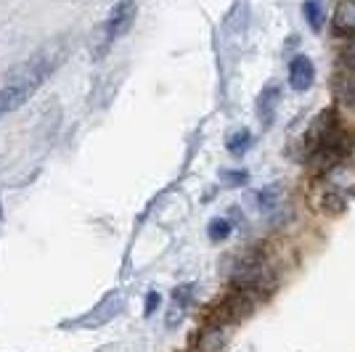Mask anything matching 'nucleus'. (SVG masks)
Masks as SVG:
<instances>
[{
	"mask_svg": "<svg viewBox=\"0 0 355 352\" xmlns=\"http://www.w3.org/2000/svg\"><path fill=\"white\" fill-rule=\"evenodd\" d=\"M135 14H138V6H135V0H117L114 3V8H112V14L106 16L104 27H101V37H98V59L104 56L106 51L112 48V45L117 43L119 37L125 35V32L133 27L135 21Z\"/></svg>",
	"mask_w": 355,
	"mask_h": 352,
	"instance_id": "obj_1",
	"label": "nucleus"
},
{
	"mask_svg": "<svg viewBox=\"0 0 355 352\" xmlns=\"http://www.w3.org/2000/svg\"><path fill=\"white\" fill-rule=\"evenodd\" d=\"M234 283H236L239 292H270L273 286V279H270V270L263 260H247L236 267L234 273Z\"/></svg>",
	"mask_w": 355,
	"mask_h": 352,
	"instance_id": "obj_2",
	"label": "nucleus"
},
{
	"mask_svg": "<svg viewBox=\"0 0 355 352\" xmlns=\"http://www.w3.org/2000/svg\"><path fill=\"white\" fill-rule=\"evenodd\" d=\"M337 132H340L337 130V114H334V112H321V114L311 122L308 135H305V143H308L311 151H318V148L324 146L326 141H331Z\"/></svg>",
	"mask_w": 355,
	"mask_h": 352,
	"instance_id": "obj_3",
	"label": "nucleus"
},
{
	"mask_svg": "<svg viewBox=\"0 0 355 352\" xmlns=\"http://www.w3.org/2000/svg\"><path fill=\"white\" fill-rule=\"evenodd\" d=\"M334 96L342 109H347L350 114H355V69L353 67H342L340 72L334 74Z\"/></svg>",
	"mask_w": 355,
	"mask_h": 352,
	"instance_id": "obj_4",
	"label": "nucleus"
},
{
	"mask_svg": "<svg viewBox=\"0 0 355 352\" xmlns=\"http://www.w3.org/2000/svg\"><path fill=\"white\" fill-rule=\"evenodd\" d=\"M326 183L334 193H355V164L337 161L326 170Z\"/></svg>",
	"mask_w": 355,
	"mask_h": 352,
	"instance_id": "obj_5",
	"label": "nucleus"
},
{
	"mask_svg": "<svg viewBox=\"0 0 355 352\" xmlns=\"http://www.w3.org/2000/svg\"><path fill=\"white\" fill-rule=\"evenodd\" d=\"M313 80H315V67L308 56H295L289 61V88L305 93V90H311Z\"/></svg>",
	"mask_w": 355,
	"mask_h": 352,
	"instance_id": "obj_6",
	"label": "nucleus"
},
{
	"mask_svg": "<svg viewBox=\"0 0 355 352\" xmlns=\"http://www.w3.org/2000/svg\"><path fill=\"white\" fill-rule=\"evenodd\" d=\"M334 32L340 35H355V0H342L334 11Z\"/></svg>",
	"mask_w": 355,
	"mask_h": 352,
	"instance_id": "obj_7",
	"label": "nucleus"
},
{
	"mask_svg": "<svg viewBox=\"0 0 355 352\" xmlns=\"http://www.w3.org/2000/svg\"><path fill=\"white\" fill-rule=\"evenodd\" d=\"M276 106H279V88H266L263 96H260V103H257V112L266 125L273 122V114H276Z\"/></svg>",
	"mask_w": 355,
	"mask_h": 352,
	"instance_id": "obj_8",
	"label": "nucleus"
},
{
	"mask_svg": "<svg viewBox=\"0 0 355 352\" xmlns=\"http://www.w3.org/2000/svg\"><path fill=\"white\" fill-rule=\"evenodd\" d=\"M302 14H305V21L311 24L313 32L324 30V3L321 0H305L302 3Z\"/></svg>",
	"mask_w": 355,
	"mask_h": 352,
	"instance_id": "obj_9",
	"label": "nucleus"
},
{
	"mask_svg": "<svg viewBox=\"0 0 355 352\" xmlns=\"http://www.w3.org/2000/svg\"><path fill=\"white\" fill-rule=\"evenodd\" d=\"M282 199H284L282 186H270V188H263V191L257 193V202H260V209H263V212H273L276 206L282 204Z\"/></svg>",
	"mask_w": 355,
	"mask_h": 352,
	"instance_id": "obj_10",
	"label": "nucleus"
},
{
	"mask_svg": "<svg viewBox=\"0 0 355 352\" xmlns=\"http://www.w3.org/2000/svg\"><path fill=\"white\" fill-rule=\"evenodd\" d=\"M252 146V135H250V130H239V132H234L228 141H225V148L234 154V157H241L247 148Z\"/></svg>",
	"mask_w": 355,
	"mask_h": 352,
	"instance_id": "obj_11",
	"label": "nucleus"
},
{
	"mask_svg": "<svg viewBox=\"0 0 355 352\" xmlns=\"http://www.w3.org/2000/svg\"><path fill=\"white\" fill-rule=\"evenodd\" d=\"M207 234L212 241H225V238L231 236V222L225 220V218H215V220L207 225Z\"/></svg>",
	"mask_w": 355,
	"mask_h": 352,
	"instance_id": "obj_12",
	"label": "nucleus"
},
{
	"mask_svg": "<svg viewBox=\"0 0 355 352\" xmlns=\"http://www.w3.org/2000/svg\"><path fill=\"white\" fill-rule=\"evenodd\" d=\"M340 59H342V67H353L355 69V35H350L340 48Z\"/></svg>",
	"mask_w": 355,
	"mask_h": 352,
	"instance_id": "obj_13",
	"label": "nucleus"
},
{
	"mask_svg": "<svg viewBox=\"0 0 355 352\" xmlns=\"http://www.w3.org/2000/svg\"><path fill=\"white\" fill-rule=\"evenodd\" d=\"M157 308H159V292H148L146 294V310H144V315H146V318H151Z\"/></svg>",
	"mask_w": 355,
	"mask_h": 352,
	"instance_id": "obj_14",
	"label": "nucleus"
},
{
	"mask_svg": "<svg viewBox=\"0 0 355 352\" xmlns=\"http://www.w3.org/2000/svg\"><path fill=\"white\" fill-rule=\"evenodd\" d=\"M228 180H247V173H225Z\"/></svg>",
	"mask_w": 355,
	"mask_h": 352,
	"instance_id": "obj_15",
	"label": "nucleus"
}]
</instances>
